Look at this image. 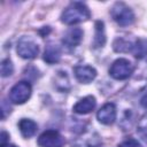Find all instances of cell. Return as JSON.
<instances>
[{
	"instance_id": "obj_1",
	"label": "cell",
	"mask_w": 147,
	"mask_h": 147,
	"mask_svg": "<svg viewBox=\"0 0 147 147\" xmlns=\"http://www.w3.org/2000/svg\"><path fill=\"white\" fill-rule=\"evenodd\" d=\"M91 13L90 9L84 5L83 2H71L62 13L61 15V21L64 24L68 25H74L80 22H85L90 18Z\"/></svg>"
},
{
	"instance_id": "obj_2",
	"label": "cell",
	"mask_w": 147,
	"mask_h": 147,
	"mask_svg": "<svg viewBox=\"0 0 147 147\" xmlns=\"http://www.w3.org/2000/svg\"><path fill=\"white\" fill-rule=\"evenodd\" d=\"M110 15L113 20L121 26H129L134 22V14L124 2H116L111 9Z\"/></svg>"
},
{
	"instance_id": "obj_3",
	"label": "cell",
	"mask_w": 147,
	"mask_h": 147,
	"mask_svg": "<svg viewBox=\"0 0 147 147\" xmlns=\"http://www.w3.org/2000/svg\"><path fill=\"white\" fill-rule=\"evenodd\" d=\"M133 65L132 63L126 60V59H117L116 61L113 62L110 69H109V75L117 80H124L127 79L132 72H133Z\"/></svg>"
},
{
	"instance_id": "obj_4",
	"label": "cell",
	"mask_w": 147,
	"mask_h": 147,
	"mask_svg": "<svg viewBox=\"0 0 147 147\" xmlns=\"http://www.w3.org/2000/svg\"><path fill=\"white\" fill-rule=\"evenodd\" d=\"M31 85L29 82H18L9 91V100L15 105H22L31 95Z\"/></svg>"
},
{
	"instance_id": "obj_5",
	"label": "cell",
	"mask_w": 147,
	"mask_h": 147,
	"mask_svg": "<svg viewBox=\"0 0 147 147\" xmlns=\"http://www.w3.org/2000/svg\"><path fill=\"white\" fill-rule=\"evenodd\" d=\"M16 52L22 59L31 60L39 54V46L29 37H23L17 42Z\"/></svg>"
},
{
	"instance_id": "obj_6",
	"label": "cell",
	"mask_w": 147,
	"mask_h": 147,
	"mask_svg": "<svg viewBox=\"0 0 147 147\" xmlns=\"http://www.w3.org/2000/svg\"><path fill=\"white\" fill-rule=\"evenodd\" d=\"M38 145L40 147H63L64 139L57 131L47 130L39 136Z\"/></svg>"
},
{
	"instance_id": "obj_7",
	"label": "cell",
	"mask_w": 147,
	"mask_h": 147,
	"mask_svg": "<svg viewBox=\"0 0 147 147\" xmlns=\"http://www.w3.org/2000/svg\"><path fill=\"white\" fill-rule=\"evenodd\" d=\"M96 118L101 124L110 125L116 119V107L113 102L105 103L98 111Z\"/></svg>"
},
{
	"instance_id": "obj_8",
	"label": "cell",
	"mask_w": 147,
	"mask_h": 147,
	"mask_svg": "<svg viewBox=\"0 0 147 147\" xmlns=\"http://www.w3.org/2000/svg\"><path fill=\"white\" fill-rule=\"evenodd\" d=\"M74 72L77 80L82 84H88L96 77V70L90 65H77Z\"/></svg>"
},
{
	"instance_id": "obj_9",
	"label": "cell",
	"mask_w": 147,
	"mask_h": 147,
	"mask_svg": "<svg viewBox=\"0 0 147 147\" xmlns=\"http://www.w3.org/2000/svg\"><path fill=\"white\" fill-rule=\"evenodd\" d=\"M83 34H84V32L80 28H71L63 36L62 42L68 48H74L80 44V41L83 39Z\"/></svg>"
},
{
	"instance_id": "obj_10",
	"label": "cell",
	"mask_w": 147,
	"mask_h": 147,
	"mask_svg": "<svg viewBox=\"0 0 147 147\" xmlns=\"http://www.w3.org/2000/svg\"><path fill=\"white\" fill-rule=\"evenodd\" d=\"M95 105H96V101H95V98L93 95H87L83 99H80L72 108V110L76 113V114H79V115H86V114H90L94 108H95Z\"/></svg>"
},
{
	"instance_id": "obj_11",
	"label": "cell",
	"mask_w": 147,
	"mask_h": 147,
	"mask_svg": "<svg viewBox=\"0 0 147 147\" xmlns=\"http://www.w3.org/2000/svg\"><path fill=\"white\" fill-rule=\"evenodd\" d=\"M60 59H61L60 47L54 44H48L44 52V61L49 64H54V63H57Z\"/></svg>"
},
{
	"instance_id": "obj_12",
	"label": "cell",
	"mask_w": 147,
	"mask_h": 147,
	"mask_svg": "<svg viewBox=\"0 0 147 147\" xmlns=\"http://www.w3.org/2000/svg\"><path fill=\"white\" fill-rule=\"evenodd\" d=\"M18 129H20V131H21V133H22V136L24 138H30V137L34 136V133L37 132L38 125L32 119L22 118L18 122Z\"/></svg>"
},
{
	"instance_id": "obj_13",
	"label": "cell",
	"mask_w": 147,
	"mask_h": 147,
	"mask_svg": "<svg viewBox=\"0 0 147 147\" xmlns=\"http://www.w3.org/2000/svg\"><path fill=\"white\" fill-rule=\"evenodd\" d=\"M94 39H93V46L95 48L103 47L106 44V33H105V24L101 21H96L94 24Z\"/></svg>"
},
{
	"instance_id": "obj_14",
	"label": "cell",
	"mask_w": 147,
	"mask_h": 147,
	"mask_svg": "<svg viewBox=\"0 0 147 147\" xmlns=\"http://www.w3.org/2000/svg\"><path fill=\"white\" fill-rule=\"evenodd\" d=\"M132 54L137 59H142L147 55V39H138L131 49Z\"/></svg>"
},
{
	"instance_id": "obj_15",
	"label": "cell",
	"mask_w": 147,
	"mask_h": 147,
	"mask_svg": "<svg viewBox=\"0 0 147 147\" xmlns=\"http://www.w3.org/2000/svg\"><path fill=\"white\" fill-rule=\"evenodd\" d=\"M133 44H131L130 41H126L122 38H118L114 41V49L116 52H129L132 49Z\"/></svg>"
},
{
	"instance_id": "obj_16",
	"label": "cell",
	"mask_w": 147,
	"mask_h": 147,
	"mask_svg": "<svg viewBox=\"0 0 147 147\" xmlns=\"http://www.w3.org/2000/svg\"><path fill=\"white\" fill-rule=\"evenodd\" d=\"M0 71H1V76L2 77H9V76H11V74L14 72L13 62L9 59L2 60L1 61V65H0Z\"/></svg>"
},
{
	"instance_id": "obj_17",
	"label": "cell",
	"mask_w": 147,
	"mask_h": 147,
	"mask_svg": "<svg viewBox=\"0 0 147 147\" xmlns=\"http://www.w3.org/2000/svg\"><path fill=\"white\" fill-rule=\"evenodd\" d=\"M137 133L145 140L147 141V116L142 117L139 121V124L137 126Z\"/></svg>"
},
{
	"instance_id": "obj_18",
	"label": "cell",
	"mask_w": 147,
	"mask_h": 147,
	"mask_svg": "<svg viewBox=\"0 0 147 147\" xmlns=\"http://www.w3.org/2000/svg\"><path fill=\"white\" fill-rule=\"evenodd\" d=\"M117 147H141L140 142L134 138H127L123 140L121 144H118Z\"/></svg>"
},
{
	"instance_id": "obj_19",
	"label": "cell",
	"mask_w": 147,
	"mask_h": 147,
	"mask_svg": "<svg viewBox=\"0 0 147 147\" xmlns=\"http://www.w3.org/2000/svg\"><path fill=\"white\" fill-rule=\"evenodd\" d=\"M7 138H9V136H8V134H7L5 131H2V132H1V139H0V141H1V145L8 144V142H7V140H8Z\"/></svg>"
},
{
	"instance_id": "obj_20",
	"label": "cell",
	"mask_w": 147,
	"mask_h": 147,
	"mask_svg": "<svg viewBox=\"0 0 147 147\" xmlns=\"http://www.w3.org/2000/svg\"><path fill=\"white\" fill-rule=\"evenodd\" d=\"M140 105H141L144 108L147 109V93H145V94L141 96V99H140Z\"/></svg>"
},
{
	"instance_id": "obj_21",
	"label": "cell",
	"mask_w": 147,
	"mask_h": 147,
	"mask_svg": "<svg viewBox=\"0 0 147 147\" xmlns=\"http://www.w3.org/2000/svg\"><path fill=\"white\" fill-rule=\"evenodd\" d=\"M1 147H17L15 145H10V144H5V145H1Z\"/></svg>"
}]
</instances>
